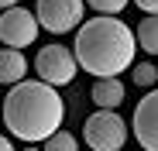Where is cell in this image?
<instances>
[{
	"label": "cell",
	"instance_id": "6",
	"mask_svg": "<svg viewBox=\"0 0 158 151\" xmlns=\"http://www.w3.org/2000/svg\"><path fill=\"white\" fill-rule=\"evenodd\" d=\"M38 28H41L38 17L24 7H10V10L0 14V41H4V48H17L21 52V48L35 45Z\"/></svg>",
	"mask_w": 158,
	"mask_h": 151
},
{
	"label": "cell",
	"instance_id": "3",
	"mask_svg": "<svg viewBox=\"0 0 158 151\" xmlns=\"http://www.w3.org/2000/svg\"><path fill=\"white\" fill-rule=\"evenodd\" d=\"M83 137L89 151H120L127 141V124L117 110H96L83 124Z\"/></svg>",
	"mask_w": 158,
	"mask_h": 151
},
{
	"label": "cell",
	"instance_id": "12",
	"mask_svg": "<svg viewBox=\"0 0 158 151\" xmlns=\"http://www.w3.org/2000/svg\"><path fill=\"white\" fill-rule=\"evenodd\" d=\"M41 151H79V141H76L69 131H59V134H52V137L45 141Z\"/></svg>",
	"mask_w": 158,
	"mask_h": 151
},
{
	"label": "cell",
	"instance_id": "10",
	"mask_svg": "<svg viewBox=\"0 0 158 151\" xmlns=\"http://www.w3.org/2000/svg\"><path fill=\"white\" fill-rule=\"evenodd\" d=\"M134 38H138V48H141V52H148L151 59L158 55V14H155V17H144V21L138 24Z\"/></svg>",
	"mask_w": 158,
	"mask_h": 151
},
{
	"label": "cell",
	"instance_id": "4",
	"mask_svg": "<svg viewBox=\"0 0 158 151\" xmlns=\"http://www.w3.org/2000/svg\"><path fill=\"white\" fill-rule=\"evenodd\" d=\"M35 72H38L41 83L59 89V86H69L76 79L79 62L72 55V48H65V45H45L41 52L35 55Z\"/></svg>",
	"mask_w": 158,
	"mask_h": 151
},
{
	"label": "cell",
	"instance_id": "5",
	"mask_svg": "<svg viewBox=\"0 0 158 151\" xmlns=\"http://www.w3.org/2000/svg\"><path fill=\"white\" fill-rule=\"evenodd\" d=\"M83 10H86V0H38L35 17L45 31L69 35L72 28L76 31L83 28Z\"/></svg>",
	"mask_w": 158,
	"mask_h": 151
},
{
	"label": "cell",
	"instance_id": "1",
	"mask_svg": "<svg viewBox=\"0 0 158 151\" xmlns=\"http://www.w3.org/2000/svg\"><path fill=\"white\" fill-rule=\"evenodd\" d=\"M72 55L79 69L89 72L93 79H117L120 72L134 65L138 55V38L120 17H93L83 21V28L76 31V48Z\"/></svg>",
	"mask_w": 158,
	"mask_h": 151
},
{
	"label": "cell",
	"instance_id": "18",
	"mask_svg": "<svg viewBox=\"0 0 158 151\" xmlns=\"http://www.w3.org/2000/svg\"><path fill=\"white\" fill-rule=\"evenodd\" d=\"M0 107H4V100H0Z\"/></svg>",
	"mask_w": 158,
	"mask_h": 151
},
{
	"label": "cell",
	"instance_id": "8",
	"mask_svg": "<svg viewBox=\"0 0 158 151\" xmlns=\"http://www.w3.org/2000/svg\"><path fill=\"white\" fill-rule=\"evenodd\" d=\"M24 72H28L24 52H17V48H0V83L17 86V83H24Z\"/></svg>",
	"mask_w": 158,
	"mask_h": 151
},
{
	"label": "cell",
	"instance_id": "16",
	"mask_svg": "<svg viewBox=\"0 0 158 151\" xmlns=\"http://www.w3.org/2000/svg\"><path fill=\"white\" fill-rule=\"evenodd\" d=\"M0 151H14V144H10V137H4V134H0Z\"/></svg>",
	"mask_w": 158,
	"mask_h": 151
},
{
	"label": "cell",
	"instance_id": "15",
	"mask_svg": "<svg viewBox=\"0 0 158 151\" xmlns=\"http://www.w3.org/2000/svg\"><path fill=\"white\" fill-rule=\"evenodd\" d=\"M10 7H21V0H0V10H10Z\"/></svg>",
	"mask_w": 158,
	"mask_h": 151
},
{
	"label": "cell",
	"instance_id": "7",
	"mask_svg": "<svg viewBox=\"0 0 158 151\" xmlns=\"http://www.w3.org/2000/svg\"><path fill=\"white\" fill-rule=\"evenodd\" d=\"M131 131H134L138 144L144 151H158V86L138 100L134 107V120H131Z\"/></svg>",
	"mask_w": 158,
	"mask_h": 151
},
{
	"label": "cell",
	"instance_id": "2",
	"mask_svg": "<svg viewBox=\"0 0 158 151\" xmlns=\"http://www.w3.org/2000/svg\"><path fill=\"white\" fill-rule=\"evenodd\" d=\"M0 117L7 124V134H14L17 141L38 144L62 131L65 103L55 86H48L41 79H24V83L10 86V93L4 96Z\"/></svg>",
	"mask_w": 158,
	"mask_h": 151
},
{
	"label": "cell",
	"instance_id": "14",
	"mask_svg": "<svg viewBox=\"0 0 158 151\" xmlns=\"http://www.w3.org/2000/svg\"><path fill=\"white\" fill-rule=\"evenodd\" d=\"M134 4H138L148 17H155V14H158V0H134Z\"/></svg>",
	"mask_w": 158,
	"mask_h": 151
},
{
	"label": "cell",
	"instance_id": "13",
	"mask_svg": "<svg viewBox=\"0 0 158 151\" xmlns=\"http://www.w3.org/2000/svg\"><path fill=\"white\" fill-rule=\"evenodd\" d=\"M86 4H89L100 17H117V14L127 7V0H86Z\"/></svg>",
	"mask_w": 158,
	"mask_h": 151
},
{
	"label": "cell",
	"instance_id": "17",
	"mask_svg": "<svg viewBox=\"0 0 158 151\" xmlns=\"http://www.w3.org/2000/svg\"><path fill=\"white\" fill-rule=\"evenodd\" d=\"M24 151H41V148H35V144H28V148H24Z\"/></svg>",
	"mask_w": 158,
	"mask_h": 151
},
{
	"label": "cell",
	"instance_id": "11",
	"mask_svg": "<svg viewBox=\"0 0 158 151\" xmlns=\"http://www.w3.org/2000/svg\"><path fill=\"white\" fill-rule=\"evenodd\" d=\"M131 79H134L138 86H155L158 83V65L155 62H134V65H131Z\"/></svg>",
	"mask_w": 158,
	"mask_h": 151
},
{
	"label": "cell",
	"instance_id": "9",
	"mask_svg": "<svg viewBox=\"0 0 158 151\" xmlns=\"http://www.w3.org/2000/svg\"><path fill=\"white\" fill-rule=\"evenodd\" d=\"M124 83L120 79H96L93 83V89H89V96H93V103L100 107V110H114V107H120L124 103Z\"/></svg>",
	"mask_w": 158,
	"mask_h": 151
}]
</instances>
